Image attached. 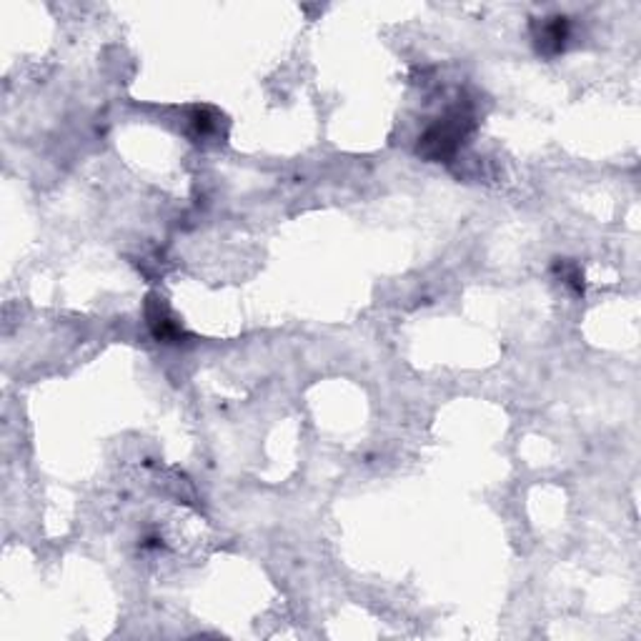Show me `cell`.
I'll list each match as a JSON object with an SVG mask.
<instances>
[{
  "label": "cell",
  "instance_id": "2",
  "mask_svg": "<svg viewBox=\"0 0 641 641\" xmlns=\"http://www.w3.org/2000/svg\"><path fill=\"white\" fill-rule=\"evenodd\" d=\"M146 316H148V326H151V331H153V336H156L158 341L176 343V341L183 336V331H180V326L176 324V318H173V316L166 311V306L160 304V301H156L153 296L148 298Z\"/></svg>",
  "mask_w": 641,
  "mask_h": 641
},
{
  "label": "cell",
  "instance_id": "1",
  "mask_svg": "<svg viewBox=\"0 0 641 641\" xmlns=\"http://www.w3.org/2000/svg\"><path fill=\"white\" fill-rule=\"evenodd\" d=\"M472 113L463 111V108H453L444 118H439V124L428 125L426 133L418 138V156L428 158V160H446L459 151L463 138L472 133Z\"/></svg>",
  "mask_w": 641,
  "mask_h": 641
},
{
  "label": "cell",
  "instance_id": "3",
  "mask_svg": "<svg viewBox=\"0 0 641 641\" xmlns=\"http://www.w3.org/2000/svg\"><path fill=\"white\" fill-rule=\"evenodd\" d=\"M534 38L539 45V53H546V56L562 53L563 45L569 41V21L566 18H546Z\"/></svg>",
  "mask_w": 641,
  "mask_h": 641
}]
</instances>
